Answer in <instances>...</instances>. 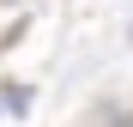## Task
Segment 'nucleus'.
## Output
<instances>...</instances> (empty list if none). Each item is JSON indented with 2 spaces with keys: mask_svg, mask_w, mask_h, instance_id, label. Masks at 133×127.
I'll list each match as a JSON object with an SVG mask.
<instances>
[]
</instances>
